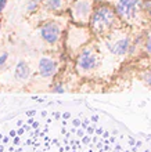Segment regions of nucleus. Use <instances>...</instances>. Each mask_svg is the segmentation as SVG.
<instances>
[{"mask_svg":"<svg viewBox=\"0 0 151 152\" xmlns=\"http://www.w3.org/2000/svg\"><path fill=\"white\" fill-rule=\"evenodd\" d=\"M115 21V12L111 7L108 6H101L99 10H96V12L91 17V28L96 32H104L108 28H111L112 24Z\"/></svg>","mask_w":151,"mask_h":152,"instance_id":"f257e3e1","label":"nucleus"},{"mask_svg":"<svg viewBox=\"0 0 151 152\" xmlns=\"http://www.w3.org/2000/svg\"><path fill=\"white\" fill-rule=\"evenodd\" d=\"M115 11L123 20H133L140 11V0H119L116 3Z\"/></svg>","mask_w":151,"mask_h":152,"instance_id":"f03ea898","label":"nucleus"},{"mask_svg":"<svg viewBox=\"0 0 151 152\" xmlns=\"http://www.w3.org/2000/svg\"><path fill=\"white\" fill-rule=\"evenodd\" d=\"M42 35L49 43H54L60 36V28L56 24H47L42 28Z\"/></svg>","mask_w":151,"mask_h":152,"instance_id":"7ed1b4c3","label":"nucleus"},{"mask_svg":"<svg viewBox=\"0 0 151 152\" xmlns=\"http://www.w3.org/2000/svg\"><path fill=\"white\" fill-rule=\"evenodd\" d=\"M90 1L89 0H79L75 6V15L79 18L80 21H83L85 18H88L90 14Z\"/></svg>","mask_w":151,"mask_h":152,"instance_id":"20e7f679","label":"nucleus"},{"mask_svg":"<svg viewBox=\"0 0 151 152\" xmlns=\"http://www.w3.org/2000/svg\"><path fill=\"white\" fill-rule=\"evenodd\" d=\"M97 64V58L93 53L90 51H85L82 56L79 57V66L83 69H91L94 68Z\"/></svg>","mask_w":151,"mask_h":152,"instance_id":"39448f33","label":"nucleus"},{"mask_svg":"<svg viewBox=\"0 0 151 152\" xmlns=\"http://www.w3.org/2000/svg\"><path fill=\"white\" fill-rule=\"evenodd\" d=\"M39 69H40L42 76L47 77V76L53 75L54 69H56V64H54L50 58H43V60L40 61V64H39Z\"/></svg>","mask_w":151,"mask_h":152,"instance_id":"423d86ee","label":"nucleus"},{"mask_svg":"<svg viewBox=\"0 0 151 152\" xmlns=\"http://www.w3.org/2000/svg\"><path fill=\"white\" fill-rule=\"evenodd\" d=\"M127 50H129V40L127 39H121L118 42L112 44L111 47V51L116 56H123V54H126Z\"/></svg>","mask_w":151,"mask_h":152,"instance_id":"0eeeda50","label":"nucleus"},{"mask_svg":"<svg viewBox=\"0 0 151 152\" xmlns=\"http://www.w3.org/2000/svg\"><path fill=\"white\" fill-rule=\"evenodd\" d=\"M28 73H29V69H28V65L25 62H20L17 65L15 68V72H14V76H15L18 80H25L28 77Z\"/></svg>","mask_w":151,"mask_h":152,"instance_id":"6e6552de","label":"nucleus"},{"mask_svg":"<svg viewBox=\"0 0 151 152\" xmlns=\"http://www.w3.org/2000/svg\"><path fill=\"white\" fill-rule=\"evenodd\" d=\"M47 4L52 8H58V7H60V4H61V1H60V0H49Z\"/></svg>","mask_w":151,"mask_h":152,"instance_id":"1a4fd4ad","label":"nucleus"},{"mask_svg":"<svg viewBox=\"0 0 151 152\" xmlns=\"http://www.w3.org/2000/svg\"><path fill=\"white\" fill-rule=\"evenodd\" d=\"M146 48H147V53H148V54H151V35L148 36V39H147V43H146Z\"/></svg>","mask_w":151,"mask_h":152,"instance_id":"9d476101","label":"nucleus"},{"mask_svg":"<svg viewBox=\"0 0 151 152\" xmlns=\"http://www.w3.org/2000/svg\"><path fill=\"white\" fill-rule=\"evenodd\" d=\"M146 82H147L148 86H151V72L147 73V79H146Z\"/></svg>","mask_w":151,"mask_h":152,"instance_id":"9b49d317","label":"nucleus"},{"mask_svg":"<svg viewBox=\"0 0 151 152\" xmlns=\"http://www.w3.org/2000/svg\"><path fill=\"white\" fill-rule=\"evenodd\" d=\"M4 4H6V0H0V11H1V8L4 7Z\"/></svg>","mask_w":151,"mask_h":152,"instance_id":"f8f14e48","label":"nucleus"},{"mask_svg":"<svg viewBox=\"0 0 151 152\" xmlns=\"http://www.w3.org/2000/svg\"><path fill=\"white\" fill-rule=\"evenodd\" d=\"M6 54H3V56H1V58H0V64H1V62H4V61H6Z\"/></svg>","mask_w":151,"mask_h":152,"instance_id":"ddd939ff","label":"nucleus"}]
</instances>
